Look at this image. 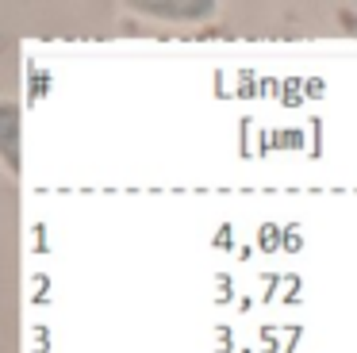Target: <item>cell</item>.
Here are the masks:
<instances>
[{"label": "cell", "instance_id": "obj_19", "mask_svg": "<svg viewBox=\"0 0 357 353\" xmlns=\"http://www.w3.org/2000/svg\"><path fill=\"white\" fill-rule=\"evenodd\" d=\"M304 242H308L304 227H299V223H284V254H299Z\"/></svg>", "mask_w": 357, "mask_h": 353}, {"label": "cell", "instance_id": "obj_10", "mask_svg": "<svg viewBox=\"0 0 357 353\" xmlns=\"http://www.w3.org/2000/svg\"><path fill=\"white\" fill-rule=\"evenodd\" d=\"M258 284H261L258 304H277V300L284 296V292H281V288H284V273H261Z\"/></svg>", "mask_w": 357, "mask_h": 353}, {"label": "cell", "instance_id": "obj_7", "mask_svg": "<svg viewBox=\"0 0 357 353\" xmlns=\"http://www.w3.org/2000/svg\"><path fill=\"white\" fill-rule=\"evenodd\" d=\"M31 307H50L54 304V280H50V273H42V269H35L31 273Z\"/></svg>", "mask_w": 357, "mask_h": 353}, {"label": "cell", "instance_id": "obj_3", "mask_svg": "<svg viewBox=\"0 0 357 353\" xmlns=\"http://www.w3.org/2000/svg\"><path fill=\"white\" fill-rule=\"evenodd\" d=\"M50 89H54V77H50L35 58H27V104L35 107L39 100H46Z\"/></svg>", "mask_w": 357, "mask_h": 353}, {"label": "cell", "instance_id": "obj_9", "mask_svg": "<svg viewBox=\"0 0 357 353\" xmlns=\"http://www.w3.org/2000/svg\"><path fill=\"white\" fill-rule=\"evenodd\" d=\"M308 104V85L304 77H284V89H281V107H304Z\"/></svg>", "mask_w": 357, "mask_h": 353}, {"label": "cell", "instance_id": "obj_18", "mask_svg": "<svg viewBox=\"0 0 357 353\" xmlns=\"http://www.w3.org/2000/svg\"><path fill=\"white\" fill-rule=\"evenodd\" d=\"M54 334H50V322H31V353H50Z\"/></svg>", "mask_w": 357, "mask_h": 353}, {"label": "cell", "instance_id": "obj_4", "mask_svg": "<svg viewBox=\"0 0 357 353\" xmlns=\"http://www.w3.org/2000/svg\"><path fill=\"white\" fill-rule=\"evenodd\" d=\"M254 246H258V254H265V257H277V254H284V227L281 223H261L258 227V242H254Z\"/></svg>", "mask_w": 357, "mask_h": 353}, {"label": "cell", "instance_id": "obj_17", "mask_svg": "<svg viewBox=\"0 0 357 353\" xmlns=\"http://www.w3.org/2000/svg\"><path fill=\"white\" fill-rule=\"evenodd\" d=\"M31 254L35 257H46L50 254V230H46V223H42V219L31 223Z\"/></svg>", "mask_w": 357, "mask_h": 353}, {"label": "cell", "instance_id": "obj_2", "mask_svg": "<svg viewBox=\"0 0 357 353\" xmlns=\"http://www.w3.org/2000/svg\"><path fill=\"white\" fill-rule=\"evenodd\" d=\"M0 123H4V142H0L4 165H8V173H19V107L4 104L0 107Z\"/></svg>", "mask_w": 357, "mask_h": 353}, {"label": "cell", "instance_id": "obj_28", "mask_svg": "<svg viewBox=\"0 0 357 353\" xmlns=\"http://www.w3.org/2000/svg\"><path fill=\"white\" fill-rule=\"evenodd\" d=\"M254 304H258L254 296H238V304H234V307H238V311L246 315V311H254Z\"/></svg>", "mask_w": 357, "mask_h": 353}, {"label": "cell", "instance_id": "obj_1", "mask_svg": "<svg viewBox=\"0 0 357 353\" xmlns=\"http://www.w3.org/2000/svg\"><path fill=\"white\" fill-rule=\"evenodd\" d=\"M134 8L142 12V16H154V19H169V24H192V19H208L216 16V4L211 0H142V4H134Z\"/></svg>", "mask_w": 357, "mask_h": 353}, {"label": "cell", "instance_id": "obj_24", "mask_svg": "<svg viewBox=\"0 0 357 353\" xmlns=\"http://www.w3.org/2000/svg\"><path fill=\"white\" fill-rule=\"evenodd\" d=\"M304 85H308V100H323L326 96V81H323V77H304Z\"/></svg>", "mask_w": 357, "mask_h": 353}, {"label": "cell", "instance_id": "obj_29", "mask_svg": "<svg viewBox=\"0 0 357 353\" xmlns=\"http://www.w3.org/2000/svg\"><path fill=\"white\" fill-rule=\"evenodd\" d=\"M238 353H258V350H250V345H242V350Z\"/></svg>", "mask_w": 357, "mask_h": 353}, {"label": "cell", "instance_id": "obj_14", "mask_svg": "<svg viewBox=\"0 0 357 353\" xmlns=\"http://www.w3.org/2000/svg\"><path fill=\"white\" fill-rule=\"evenodd\" d=\"M308 139H311V146H308V157L311 162H319V157H323V115H311L308 119Z\"/></svg>", "mask_w": 357, "mask_h": 353}, {"label": "cell", "instance_id": "obj_25", "mask_svg": "<svg viewBox=\"0 0 357 353\" xmlns=\"http://www.w3.org/2000/svg\"><path fill=\"white\" fill-rule=\"evenodd\" d=\"M200 39H231V31H227V27H200Z\"/></svg>", "mask_w": 357, "mask_h": 353}, {"label": "cell", "instance_id": "obj_13", "mask_svg": "<svg viewBox=\"0 0 357 353\" xmlns=\"http://www.w3.org/2000/svg\"><path fill=\"white\" fill-rule=\"evenodd\" d=\"M304 277H299V273H284V296H281V304L284 307H299L304 304Z\"/></svg>", "mask_w": 357, "mask_h": 353}, {"label": "cell", "instance_id": "obj_27", "mask_svg": "<svg viewBox=\"0 0 357 353\" xmlns=\"http://www.w3.org/2000/svg\"><path fill=\"white\" fill-rule=\"evenodd\" d=\"M338 24L346 27V31H357V16H354V12H346V8L338 12Z\"/></svg>", "mask_w": 357, "mask_h": 353}, {"label": "cell", "instance_id": "obj_22", "mask_svg": "<svg viewBox=\"0 0 357 353\" xmlns=\"http://www.w3.org/2000/svg\"><path fill=\"white\" fill-rule=\"evenodd\" d=\"M281 89H284V81H277V77H261V100H277V104H281Z\"/></svg>", "mask_w": 357, "mask_h": 353}, {"label": "cell", "instance_id": "obj_12", "mask_svg": "<svg viewBox=\"0 0 357 353\" xmlns=\"http://www.w3.org/2000/svg\"><path fill=\"white\" fill-rule=\"evenodd\" d=\"M216 307H227V304H238V292H234V277L227 269L216 273Z\"/></svg>", "mask_w": 357, "mask_h": 353}, {"label": "cell", "instance_id": "obj_16", "mask_svg": "<svg viewBox=\"0 0 357 353\" xmlns=\"http://www.w3.org/2000/svg\"><path fill=\"white\" fill-rule=\"evenodd\" d=\"M211 353H238V350H234V327H231V322H216Z\"/></svg>", "mask_w": 357, "mask_h": 353}, {"label": "cell", "instance_id": "obj_23", "mask_svg": "<svg viewBox=\"0 0 357 353\" xmlns=\"http://www.w3.org/2000/svg\"><path fill=\"white\" fill-rule=\"evenodd\" d=\"M211 92H216V100L234 96V89H227V74H223V69H216V74H211Z\"/></svg>", "mask_w": 357, "mask_h": 353}, {"label": "cell", "instance_id": "obj_15", "mask_svg": "<svg viewBox=\"0 0 357 353\" xmlns=\"http://www.w3.org/2000/svg\"><path fill=\"white\" fill-rule=\"evenodd\" d=\"M211 250H219V254L238 250V242H234V223H219L216 234H211Z\"/></svg>", "mask_w": 357, "mask_h": 353}, {"label": "cell", "instance_id": "obj_11", "mask_svg": "<svg viewBox=\"0 0 357 353\" xmlns=\"http://www.w3.org/2000/svg\"><path fill=\"white\" fill-rule=\"evenodd\" d=\"M258 334H261V350L258 353H284V327H277V322H261Z\"/></svg>", "mask_w": 357, "mask_h": 353}, {"label": "cell", "instance_id": "obj_8", "mask_svg": "<svg viewBox=\"0 0 357 353\" xmlns=\"http://www.w3.org/2000/svg\"><path fill=\"white\" fill-rule=\"evenodd\" d=\"M238 157H242V162L258 157V131H254V119H250V112L238 119Z\"/></svg>", "mask_w": 357, "mask_h": 353}, {"label": "cell", "instance_id": "obj_21", "mask_svg": "<svg viewBox=\"0 0 357 353\" xmlns=\"http://www.w3.org/2000/svg\"><path fill=\"white\" fill-rule=\"evenodd\" d=\"M277 150V135H273V127H261L258 131V157H269Z\"/></svg>", "mask_w": 357, "mask_h": 353}, {"label": "cell", "instance_id": "obj_5", "mask_svg": "<svg viewBox=\"0 0 357 353\" xmlns=\"http://www.w3.org/2000/svg\"><path fill=\"white\" fill-rule=\"evenodd\" d=\"M273 135H277V150H296V154H308V146H311V139H308V131H304V127H273Z\"/></svg>", "mask_w": 357, "mask_h": 353}, {"label": "cell", "instance_id": "obj_6", "mask_svg": "<svg viewBox=\"0 0 357 353\" xmlns=\"http://www.w3.org/2000/svg\"><path fill=\"white\" fill-rule=\"evenodd\" d=\"M234 96L238 100H261V74L242 66L238 74H234Z\"/></svg>", "mask_w": 357, "mask_h": 353}, {"label": "cell", "instance_id": "obj_20", "mask_svg": "<svg viewBox=\"0 0 357 353\" xmlns=\"http://www.w3.org/2000/svg\"><path fill=\"white\" fill-rule=\"evenodd\" d=\"M304 342V322H284V353H296Z\"/></svg>", "mask_w": 357, "mask_h": 353}, {"label": "cell", "instance_id": "obj_26", "mask_svg": "<svg viewBox=\"0 0 357 353\" xmlns=\"http://www.w3.org/2000/svg\"><path fill=\"white\" fill-rule=\"evenodd\" d=\"M234 254H238V261L246 265V261H254V254H258V246H250V242H242L238 250H234Z\"/></svg>", "mask_w": 357, "mask_h": 353}]
</instances>
